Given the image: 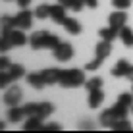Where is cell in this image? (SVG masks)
Segmentation results:
<instances>
[{
	"label": "cell",
	"mask_w": 133,
	"mask_h": 133,
	"mask_svg": "<svg viewBox=\"0 0 133 133\" xmlns=\"http://www.w3.org/2000/svg\"><path fill=\"white\" fill-rule=\"evenodd\" d=\"M60 43H62L60 37L48 33V31H35V33L29 37V44L35 50H41V48H52L54 50Z\"/></svg>",
	"instance_id": "cell-1"
},
{
	"label": "cell",
	"mask_w": 133,
	"mask_h": 133,
	"mask_svg": "<svg viewBox=\"0 0 133 133\" xmlns=\"http://www.w3.org/2000/svg\"><path fill=\"white\" fill-rule=\"evenodd\" d=\"M60 85L64 87H79L85 85V73L77 68H71V70H62V77H60Z\"/></svg>",
	"instance_id": "cell-2"
},
{
	"label": "cell",
	"mask_w": 133,
	"mask_h": 133,
	"mask_svg": "<svg viewBox=\"0 0 133 133\" xmlns=\"http://www.w3.org/2000/svg\"><path fill=\"white\" fill-rule=\"evenodd\" d=\"M25 114L27 118L29 116H39V118H48L50 114L54 112V106L50 102H31V104H25Z\"/></svg>",
	"instance_id": "cell-3"
},
{
	"label": "cell",
	"mask_w": 133,
	"mask_h": 133,
	"mask_svg": "<svg viewBox=\"0 0 133 133\" xmlns=\"http://www.w3.org/2000/svg\"><path fill=\"white\" fill-rule=\"evenodd\" d=\"M23 75H25L23 66H19V64H12V68H10L8 73H0V85L8 87V83H12V81L19 79V77H23Z\"/></svg>",
	"instance_id": "cell-4"
},
{
	"label": "cell",
	"mask_w": 133,
	"mask_h": 133,
	"mask_svg": "<svg viewBox=\"0 0 133 133\" xmlns=\"http://www.w3.org/2000/svg\"><path fill=\"white\" fill-rule=\"evenodd\" d=\"M52 54H54L56 60L68 62V60H71V58H73V46H71L70 43H60L56 48L52 50Z\"/></svg>",
	"instance_id": "cell-5"
},
{
	"label": "cell",
	"mask_w": 133,
	"mask_h": 133,
	"mask_svg": "<svg viewBox=\"0 0 133 133\" xmlns=\"http://www.w3.org/2000/svg\"><path fill=\"white\" fill-rule=\"evenodd\" d=\"M31 23H33V14L27 10V8H23V12H19L17 16H14V25H16V29H29Z\"/></svg>",
	"instance_id": "cell-6"
},
{
	"label": "cell",
	"mask_w": 133,
	"mask_h": 133,
	"mask_svg": "<svg viewBox=\"0 0 133 133\" xmlns=\"http://www.w3.org/2000/svg\"><path fill=\"white\" fill-rule=\"evenodd\" d=\"M21 97H23L21 87L14 85V87H10V89L6 91V95H4V102H6L8 106H17V104H19V100H21Z\"/></svg>",
	"instance_id": "cell-7"
},
{
	"label": "cell",
	"mask_w": 133,
	"mask_h": 133,
	"mask_svg": "<svg viewBox=\"0 0 133 133\" xmlns=\"http://www.w3.org/2000/svg\"><path fill=\"white\" fill-rule=\"evenodd\" d=\"M98 120H100V123H102L104 127H114L118 122L122 120V118H120V114H118L114 108H110V110H104V112L100 114Z\"/></svg>",
	"instance_id": "cell-8"
},
{
	"label": "cell",
	"mask_w": 133,
	"mask_h": 133,
	"mask_svg": "<svg viewBox=\"0 0 133 133\" xmlns=\"http://www.w3.org/2000/svg\"><path fill=\"white\" fill-rule=\"evenodd\" d=\"M6 37H8V39H10L12 46H21V44L29 43V39H27V37H25L23 29H12L10 33H6Z\"/></svg>",
	"instance_id": "cell-9"
},
{
	"label": "cell",
	"mask_w": 133,
	"mask_h": 133,
	"mask_svg": "<svg viewBox=\"0 0 133 133\" xmlns=\"http://www.w3.org/2000/svg\"><path fill=\"white\" fill-rule=\"evenodd\" d=\"M44 77V81H46V85H54V83H60V77H62V70H58V68H48V70L41 71Z\"/></svg>",
	"instance_id": "cell-10"
},
{
	"label": "cell",
	"mask_w": 133,
	"mask_h": 133,
	"mask_svg": "<svg viewBox=\"0 0 133 133\" xmlns=\"http://www.w3.org/2000/svg\"><path fill=\"white\" fill-rule=\"evenodd\" d=\"M110 25L114 27V29H118L120 31L123 25H125V21H127V14L125 12H122V10H118V12H114L112 16H110Z\"/></svg>",
	"instance_id": "cell-11"
},
{
	"label": "cell",
	"mask_w": 133,
	"mask_h": 133,
	"mask_svg": "<svg viewBox=\"0 0 133 133\" xmlns=\"http://www.w3.org/2000/svg\"><path fill=\"white\" fill-rule=\"evenodd\" d=\"M66 10L68 8L64 6V4H56V6H50V19H54L56 23H62L64 19H66Z\"/></svg>",
	"instance_id": "cell-12"
},
{
	"label": "cell",
	"mask_w": 133,
	"mask_h": 133,
	"mask_svg": "<svg viewBox=\"0 0 133 133\" xmlns=\"http://www.w3.org/2000/svg\"><path fill=\"white\" fill-rule=\"evenodd\" d=\"M25 118H27V114H25L23 106H10V110H8V120L12 123H17V122L25 120Z\"/></svg>",
	"instance_id": "cell-13"
},
{
	"label": "cell",
	"mask_w": 133,
	"mask_h": 133,
	"mask_svg": "<svg viewBox=\"0 0 133 133\" xmlns=\"http://www.w3.org/2000/svg\"><path fill=\"white\" fill-rule=\"evenodd\" d=\"M43 120L44 118H39V116H29V120H25V123H23V129H27V131H41L43 129Z\"/></svg>",
	"instance_id": "cell-14"
},
{
	"label": "cell",
	"mask_w": 133,
	"mask_h": 133,
	"mask_svg": "<svg viewBox=\"0 0 133 133\" xmlns=\"http://www.w3.org/2000/svg\"><path fill=\"white\" fill-rule=\"evenodd\" d=\"M62 27L71 35H79L81 33V23L77 19H73V17H66V19L62 21Z\"/></svg>",
	"instance_id": "cell-15"
},
{
	"label": "cell",
	"mask_w": 133,
	"mask_h": 133,
	"mask_svg": "<svg viewBox=\"0 0 133 133\" xmlns=\"http://www.w3.org/2000/svg\"><path fill=\"white\" fill-rule=\"evenodd\" d=\"M95 52H97L98 58H102V60H106V58L110 56V52H112V44H110V41H100V43L97 44V48H95Z\"/></svg>",
	"instance_id": "cell-16"
},
{
	"label": "cell",
	"mask_w": 133,
	"mask_h": 133,
	"mask_svg": "<svg viewBox=\"0 0 133 133\" xmlns=\"http://www.w3.org/2000/svg\"><path fill=\"white\" fill-rule=\"evenodd\" d=\"M129 62L127 60H120L116 66L112 68V75L114 77H127V71H129Z\"/></svg>",
	"instance_id": "cell-17"
},
{
	"label": "cell",
	"mask_w": 133,
	"mask_h": 133,
	"mask_svg": "<svg viewBox=\"0 0 133 133\" xmlns=\"http://www.w3.org/2000/svg\"><path fill=\"white\" fill-rule=\"evenodd\" d=\"M102 100H104L102 89H95V91H91V93H89V106L91 108H98L100 104H102Z\"/></svg>",
	"instance_id": "cell-18"
},
{
	"label": "cell",
	"mask_w": 133,
	"mask_h": 133,
	"mask_svg": "<svg viewBox=\"0 0 133 133\" xmlns=\"http://www.w3.org/2000/svg\"><path fill=\"white\" fill-rule=\"evenodd\" d=\"M27 83H29L33 89H43L44 85H46V81H44V77H43V73H29L27 75Z\"/></svg>",
	"instance_id": "cell-19"
},
{
	"label": "cell",
	"mask_w": 133,
	"mask_h": 133,
	"mask_svg": "<svg viewBox=\"0 0 133 133\" xmlns=\"http://www.w3.org/2000/svg\"><path fill=\"white\" fill-rule=\"evenodd\" d=\"M118 37L122 39V43L125 44V46H133V31L129 29V27L123 25L120 31H118Z\"/></svg>",
	"instance_id": "cell-20"
},
{
	"label": "cell",
	"mask_w": 133,
	"mask_h": 133,
	"mask_svg": "<svg viewBox=\"0 0 133 133\" xmlns=\"http://www.w3.org/2000/svg\"><path fill=\"white\" fill-rule=\"evenodd\" d=\"M98 35H100V39L110 41V43H112V41L118 37V29H114L112 25H108V27H104V29H100V31H98Z\"/></svg>",
	"instance_id": "cell-21"
},
{
	"label": "cell",
	"mask_w": 133,
	"mask_h": 133,
	"mask_svg": "<svg viewBox=\"0 0 133 133\" xmlns=\"http://www.w3.org/2000/svg\"><path fill=\"white\" fill-rule=\"evenodd\" d=\"M85 89H87V93H91V91H95V89H102V79H100V77L87 79L85 81Z\"/></svg>",
	"instance_id": "cell-22"
},
{
	"label": "cell",
	"mask_w": 133,
	"mask_h": 133,
	"mask_svg": "<svg viewBox=\"0 0 133 133\" xmlns=\"http://www.w3.org/2000/svg\"><path fill=\"white\" fill-rule=\"evenodd\" d=\"M35 16L39 17V19H46L50 17V6L48 4H41V6L35 8Z\"/></svg>",
	"instance_id": "cell-23"
},
{
	"label": "cell",
	"mask_w": 133,
	"mask_h": 133,
	"mask_svg": "<svg viewBox=\"0 0 133 133\" xmlns=\"http://www.w3.org/2000/svg\"><path fill=\"white\" fill-rule=\"evenodd\" d=\"M62 4L68 8V10H71V12H79L81 8L85 6V2H83V0H64Z\"/></svg>",
	"instance_id": "cell-24"
},
{
	"label": "cell",
	"mask_w": 133,
	"mask_h": 133,
	"mask_svg": "<svg viewBox=\"0 0 133 133\" xmlns=\"http://www.w3.org/2000/svg\"><path fill=\"white\" fill-rule=\"evenodd\" d=\"M12 29H16V25H14V17H8V16H4V17H2V35L10 33Z\"/></svg>",
	"instance_id": "cell-25"
},
{
	"label": "cell",
	"mask_w": 133,
	"mask_h": 133,
	"mask_svg": "<svg viewBox=\"0 0 133 133\" xmlns=\"http://www.w3.org/2000/svg\"><path fill=\"white\" fill-rule=\"evenodd\" d=\"M112 129H116V131H131V129H133V125H131V123L125 120V118H122V120L118 122L116 125L112 127Z\"/></svg>",
	"instance_id": "cell-26"
},
{
	"label": "cell",
	"mask_w": 133,
	"mask_h": 133,
	"mask_svg": "<svg viewBox=\"0 0 133 133\" xmlns=\"http://www.w3.org/2000/svg\"><path fill=\"white\" fill-rule=\"evenodd\" d=\"M118 102L120 104H123V106H133V93L129 95V93H123V95H120V97H118Z\"/></svg>",
	"instance_id": "cell-27"
},
{
	"label": "cell",
	"mask_w": 133,
	"mask_h": 133,
	"mask_svg": "<svg viewBox=\"0 0 133 133\" xmlns=\"http://www.w3.org/2000/svg\"><path fill=\"white\" fill-rule=\"evenodd\" d=\"M104 60L102 58H98V56H95V60H91V62H87V71H95V70H98L100 68V64H102Z\"/></svg>",
	"instance_id": "cell-28"
},
{
	"label": "cell",
	"mask_w": 133,
	"mask_h": 133,
	"mask_svg": "<svg viewBox=\"0 0 133 133\" xmlns=\"http://www.w3.org/2000/svg\"><path fill=\"white\" fill-rule=\"evenodd\" d=\"M112 6L116 10H127L131 6V0H112Z\"/></svg>",
	"instance_id": "cell-29"
},
{
	"label": "cell",
	"mask_w": 133,
	"mask_h": 133,
	"mask_svg": "<svg viewBox=\"0 0 133 133\" xmlns=\"http://www.w3.org/2000/svg\"><path fill=\"white\" fill-rule=\"evenodd\" d=\"M10 68H12V64L8 62V58L2 56V58H0V73H8V71H10Z\"/></svg>",
	"instance_id": "cell-30"
},
{
	"label": "cell",
	"mask_w": 133,
	"mask_h": 133,
	"mask_svg": "<svg viewBox=\"0 0 133 133\" xmlns=\"http://www.w3.org/2000/svg\"><path fill=\"white\" fill-rule=\"evenodd\" d=\"M12 46V43H10V39H8L6 35H2V44H0V48H2V52H6L8 48Z\"/></svg>",
	"instance_id": "cell-31"
},
{
	"label": "cell",
	"mask_w": 133,
	"mask_h": 133,
	"mask_svg": "<svg viewBox=\"0 0 133 133\" xmlns=\"http://www.w3.org/2000/svg\"><path fill=\"white\" fill-rule=\"evenodd\" d=\"M58 129H60L58 123H46V125L43 127V131H58Z\"/></svg>",
	"instance_id": "cell-32"
},
{
	"label": "cell",
	"mask_w": 133,
	"mask_h": 133,
	"mask_svg": "<svg viewBox=\"0 0 133 133\" xmlns=\"http://www.w3.org/2000/svg\"><path fill=\"white\" fill-rule=\"evenodd\" d=\"M87 8H97L98 6V0H83Z\"/></svg>",
	"instance_id": "cell-33"
},
{
	"label": "cell",
	"mask_w": 133,
	"mask_h": 133,
	"mask_svg": "<svg viewBox=\"0 0 133 133\" xmlns=\"http://www.w3.org/2000/svg\"><path fill=\"white\" fill-rule=\"evenodd\" d=\"M17 4H19V8L23 10V8H27V6L31 4V0H17Z\"/></svg>",
	"instance_id": "cell-34"
},
{
	"label": "cell",
	"mask_w": 133,
	"mask_h": 133,
	"mask_svg": "<svg viewBox=\"0 0 133 133\" xmlns=\"http://www.w3.org/2000/svg\"><path fill=\"white\" fill-rule=\"evenodd\" d=\"M81 129H93V123L91 122H83L81 123Z\"/></svg>",
	"instance_id": "cell-35"
},
{
	"label": "cell",
	"mask_w": 133,
	"mask_h": 133,
	"mask_svg": "<svg viewBox=\"0 0 133 133\" xmlns=\"http://www.w3.org/2000/svg\"><path fill=\"white\" fill-rule=\"evenodd\" d=\"M127 79H129L131 83H133V66L129 68V71H127Z\"/></svg>",
	"instance_id": "cell-36"
},
{
	"label": "cell",
	"mask_w": 133,
	"mask_h": 133,
	"mask_svg": "<svg viewBox=\"0 0 133 133\" xmlns=\"http://www.w3.org/2000/svg\"><path fill=\"white\" fill-rule=\"evenodd\" d=\"M60 2H64V0H60Z\"/></svg>",
	"instance_id": "cell-37"
},
{
	"label": "cell",
	"mask_w": 133,
	"mask_h": 133,
	"mask_svg": "<svg viewBox=\"0 0 133 133\" xmlns=\"http://www.w3.org/2000/svg\"><path fill=\"white\" fill-rule=\"evenodd\" d=\"M131 108H133V106H131Z\"/></svg>",
	"instance_id": "cell-38"
}]
</instances>
